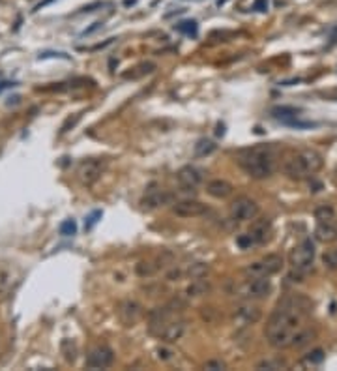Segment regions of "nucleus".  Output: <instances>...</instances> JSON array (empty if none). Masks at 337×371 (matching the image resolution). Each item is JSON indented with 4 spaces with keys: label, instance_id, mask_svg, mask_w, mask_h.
Returning <instances> with one entry per match:
<instances>
[{
    "label": "nucleus",
    "instance_id": "1",
    "mask_svg": "<svg viewBox=\"0 0 337 371\" xmlns=\"http://www.w3.org/2000/svg\"><path fill=\"white\" fill-rule=\"evenodd\" d=\"M303 317L305 315H302L296 309L277 304V308L268 319V324H266V330H264L270 345L274 349H279V351L292 347L294 334L300 330V322H302Z\"/></svg>",
    "mask_w": 337,
    "mask_h": 371
},
{
    "label": "nucleus",
    "instance_id": "2",
    "mask_svg": "<svg viewBox=\"0 0 337 371\" xmlns=\"http://www.w3.org/2000/svg\"><path fill=\"white\" fill-rule=\"evenodd\" d=\"M238 163L251 178L257 180L268 178L274 173V156L268 146H255V148L242 152Z\"/></svg>",
    "mask_w": 337,
    "mask_h": 371
},
{
    "label": "nucleus",
    "instance_id": "3",
    "mask_svg": "<svg viewBox=\"0 0 337 371\" xmlns=\"http://www.w3.org/2000/svg\"><path fill=\"white\" fill-rule=\"evenodd\" d=\"M324 165L322 156L315 150H302L298 154H292L283 163V173L291 180H305L317 171H320Z\"/></svg>",
    "mask_w": 337,
    "mask_h": 371
},
{
    "label": "nucleus",
    "instance_id": "4",
    "mask_svg": "<svg viewBox=\"0 0 337 371\" xmlns=\"http://www.w3.org/2000/svg\"><path fill=\"white\" fill-rule=\"evenodd\" d=\"M283 268V257L277 255V253H270L266 257H262L260 261L257 263L249 264L246 270H244V274L247 277H260V275H274L277 272H281Z\"/></svg>",
    "mask_w": 337,
    "mask_h": 371
},
{
    "label": "nucleus",
    "instance_id": "5",
    "mask_svg": "<svg viewBox=\"0 0 337 371\" xmlns=\"http://www.w3.org/2000/svg\"><path fill=\"white\" fill-rule=\"evenodd\" d=\"M270 291H272V283H270L268 275H260V277H249L234 292H238V296H244L247 300H251V298L268 296Z\"/></svg>",
    "mask_w": 337,
    "mask_h": 371
},
{
    "label": "nucleus",
    "instance_id": "6",
    "mask_svg": "<svg viewBox=\"0 0 337 371\" xmlns=\"http://www.w3.org/2000/svg\"><path fill=\"white\" fill-rule=\"evenodd\" d=\"M313 259H315V244L311 242V238H305L300 246H296L291 251L292 268L307 272L311 268V264H313Z\"/></svg>",
    "mask_w": 337,
    "mask_h": 371
},
{
    "label": "nucleus",
    "instance_id": "7",
    "mask_svg": "<svg viewBox=\"0 0 337 371\" xmlns=\"http://www.w3.org/2000/svg\"><path fill=\"white\" fill-rule=\"evenodd\" d=\"M258 216V204L249 197H238L230 202V218L234 221H251Z\"/></svg>",
    "mask_w": 337,
    "mask_h": 371
},
{
    "label": "nucleus",
    "instance_id": "8",
    "mask_svg": "<svg viewBox=\"0 0 337 371\" xmlns=\"http://www.w3.org/2000/svg\"><path fill=\"white\" fill-rule=\"evenodd\" d=\"M103 167H105V163L100 161V159H86L79 165L77 169V176L79 180L83 182L84 186H92L94 182H98L103 173Z\"/></svg>",
    "mask_w": 337,
    "mask_h": 371
},
{
    "label": "nucleus",
    "instance_id": "9",
    "mask_svg": "<svg viewBox=\"0 0 337 371\" xmlns=\"http://www.w3.org/2000/svg\"><path fill=\"white\" fill-rule=\"evenodd\" d=\"M114 360V354L107 345H98L88 353L86 356V367H92V369H105L112 364Z\"/></svg>",
    "mask_w": 337,
    "mask_h": 371
},
{
    "label": "nucleus",
    "instance_id": "10",
    "mask_svg": "<svg viewBox=\"0 0 337 371\" xmlns=\"http://www.w3.org/2000/svg\"><path fill=\"white\" fill-rule=\"evenodd\" d=\"M206 210V204L197 199H182V201L174 202L173 206V212L180 218H197V216H202Z\"/></svg>",
    "mask_w": 337,
    "mask_h": 371
},
{
    "label": "nucleus",
    "instance_id": "11",
    "mask_svg": "<svg viewBox=\"0 0 337 371\" xmlns=\"http://www.w3.org/2000/svg\"><path fill=\"white\" fill-rule=\"evenodd\" d=\"M176 176H178L180 186H182L185 191L195 190V188H199V186L204 182V173H202L201 169L193 167V165H185V167H182Z\"/></svg>",
    "mask_w": 337,
    "mask_h": 371
},
{
    "label": "nucleus",
    "instance_id": "12",
    "mask_svg": "<svg viewBox=\"0 0 337 371\" xmlns=\"http://www.w3.org/2000/svg\"><path fill=\"white\" fill-rule=\"evenodd\" d=\"M118 317H120L124 326H133L142 317V308L135 300H124L120 304V309H118Z\"/></svg>",
    "mask_w": 337,
    "mask_h": 371
},
{
    "label": "nucleus",
    "instance_id": "13",
    "mask_svg": "<svg viewBox=\"0 0 337 371\" xmlns=\"http://www.w3.org/2000/svg\"><path fill=\"white\" fill-rule=\"evenodd\" d=\"M260 317H262V311L257 304L244 302L234 309V319H238L244 324H255L260 320Z\"/></svg>",
    "mask_w": 337,
    "mask_h": 371
},
{
    "label": "nucleus",
    "instance_id": "14",
    "mask_svg": "<svg viewBox=\"0 0 337 371\" xmlns=\"http://www.w3.org/2000/svg\"><path fill=\"white\" fill-rule=\"evenodd\" d=\"M171 201H173V195L167 193V191L150 190L145 197H142L140 204H142V208H146V210H156V208H161V206H165V204H168Z\"/></svg>",
    "mask_w": 337,
    "mask_h": 371
},
{
    "label": "nucleus",
    "instance_id": "15",
    "mask_svg": "<svg viewBox=\"0 0 337 371\" xmlns=\"http://www.w3.org/2000/svg\"><path fill=\"white\" fill-rule=\"evenodd\" d=\"M184 332H185V322L182 319H178V317H174L173 320H168L167 324L163 326L161 334L157 337H161L163 341L167 343H174L178 341V339H182Z\"/></svg>",
    "mask_w": 337,
    "mask_h": 371
},
{
    "label": "nucleus",
    "instance_id": "16",
    "mask_svg": "<svg viewBox=\"0 0 337 371\" xmlns=\"http://www.w3.org/2000/svg\"><path fill=\"white\" fill-rule=\"evenodd\" d=\"M249 235H251V238L255 240V244H266V242L270 240V236H272V223H270V219H266V218L257 219V221L251 225Z\"/></svg>",
    "mask_w": 337,
    "mask_h": 371
},
{
    "label": "nucleus",
    "instance_id": "17",
    "mask_svg": "<svg viewBox=\"0 0 337 371\" xmlns=\"http://www.w3.org/2000/svg\"><path fill=\"white\" fill-rule=\"evenodd\" d=\"M206 191H208V195L215 197V199H227V197L232 195L234 188H232V184L227 182V180L215 178V180H210L206 184Z\"/></svg>",
    "mask_w": 337,
    "mask_h": 371
},
{
    "label": "nucleus",
    "instance_id": "18",
    "mask_svg": "<svg viewBox=\"0 0 337 371\" xmlns=\"http://www.w3.org/2000/svg\"><path fill=\"white\" fill-rule=\"evenodd\" d=\"M210 289H212V285H210V281L204 280V277H197L195 281H191L189 285H187V289H185V294L187 296H204V294H208L210 292Z\"/></svg>",
    "mask_w": 337,
    "mask_h": 371
},
{
    "label": "nucleus",
    "instance_id": "19",
    "mask_svg": "<svg viewBox=\"0 0 337 371\" xmlns=\"http://www.w3.org/2000/svg\"><path fill=\"white\" fill-rule=\"evenodd\" d=\"M154 69H156V64H154V62H140V64H137L135 67H131V72L124 73V79L145 77V75H150Z\"/></svg>",
    "mask_w": 337,
    "mask_h": 371
},
{
    "label": "nucleus",
    "instance_id": "20",
    "mask_svg": "<svg viewBox=\"0 0 337 371\" xmlns=\"http://www.w3.org/2000/svg\"><path fill=\"white\" fill-rule=\"evenodd\" d=\"M315 218L319 223H331L335 219V210L331 204H320L315 208Z\"/></svg>",
    "mask_w": 337,
    "mask_h": 371
},
{
    "label": "nucleus",
    "instance_id": "21",
    "mask_svg": "<svg viewBox=\"0 0 337 371\" xmlns=\"http://www.w3.org/2000/svg\"><path fill=\"white\" fill-rule=\"evenodd\" d=\"M315 236L320 242H331L337 238V230L331 227V223H319V227L315 230Z\"/></svg>",
    "mask_w": 337,
    "mask_h": 371
},
{
    "label": "nucleus",
    "instance_id": "22",
    "mask_svg": "<svg viewBox=\"0 0 337 371\" xmlns=\"http://www.w3.org/2000/svg\"><path fill=\"white\" fill-rule=\"evenodd\" d=\"M313 337H315V332L313 330H309V328H300V330L294 334V339H292V347H296V349H302V347H305L307 343H311L313 341Z\"/></svg>",
    "mask_w": 337,
    "mask_h": 371
},
{
    "label": "nucleus",
    "instance_id": "23",
    "mask_svg": "<svg viewBox=\"0 0 337 371\" xmlns=\"http://www.w3.org/2000/svg\"><path fill=\"white\" fill-rule=\"evenodd\" d=\"M159 270V264L152 263V261H140L137 266H135V272H137V275H140V277H150V275H154Z\"/></svg>",
    "mask_w": 337,
    "mask_h": 371
},
{
    "label": "nucleus",
    "instance_id": "24",
    "mask_svg": "<svg viewBox=\"0 0 337 371\" xmlns=\"http://www.w3.org/2000/svg\"><path fill=\"white\" fill-rule=\"evenodd\" d=\"M298 109H294V107H275L274 111H272V114H274L275 118H279L281 122L285 124L288 122V120H292V118L298 117Z\"/></svg>",
    "mask_w": 337,
    "mask_h": 371
},
{
    "label": "nucleus",
    "instance_id": "25",
    "mask_svg": "<svg viewBox=\"0 0 337 371\" xmlns=\"http://www.w3.org/2000/svg\"><path fill=\"white\" fill-rule=\"evenodd\" d=\"M213 150H215V143H213V141H210V139L197 141V145H195V156H199V157L210 156V154H212Z\"/></svg>",
    "mask_w": 337,
    "mask_h": 371
},
{
    "label": "nucleus",
    "instance_id": "26",
    "mask_svg": "<svg viewBox=\"0 0 337 371\" xmlns=\"http://www.w3.org/2000/svg\"><path fill=\"white\" fill-rule=\"evenodd\" d=\"M324 358H326L324 351H322V349H315V351H311L309 354H305L303 364L305 365H320L322 362H324Z\"/></svg>",
    "mask_w": 337,
    "mask_h": 371
},
{
    "label": "nucleus",
    "instance_id": "27",
    "mask_svg": "<svg viewBox=\"0 0 337 371\" xmlns=\"http://www.w3.org/2000/svg\"><path fill=\"white\" fill-rule=\"evenodd\" d=\"M62 353H64V358L67 362H73V360L77 358V345L71 339H64L62 341Z\"/></svg>",
    "mask_w": 337,
    "mask_h": 371
},
{
    "label": "nucleus",
    "instance_id": "28",
    "mask_svg": "<svg viewBox=\"0 0 337 371\" xmlns=\"http://www.w3.org/2000/svg\"><path fill=\"white\" fill-rule=\"evenodd\" d=\"M286 367V362L281 358H274V360H262L257 364V369H283Z\"/></svg>",
    "mask_w": 337,
    "mask_h": 371
},
{
    "label": "nucleus",
    "instance_id": "29",
    "mask_svg": "<svg viewBox=\"0 0 337 371\" xmlns=\"http://www.w3.org/2000/svg\"><path fill=\"white\" fill-rule=\"evenodd\" d=\"M208 270H210V266L204 263H195L191 264L189 270H187V275L189 277H193V280H197V277H204V275L208 274Z\"/></svg>",
    "mask_w": 337,
    "mask_h": 371
},
{
    "label": "nucleus",
    "instance_id": "30",
    "mask_svg": "<svg viewBox=\"0 0 337 371\" xmlns=\"http://www.w3.org/2000/svg\"><path fill=\"white\" fill-rule=\"evenodd\" d=\"M322 263L331 270L337 268V247H330V249H326L324 255H322Z\"/></svg>",
    "mask_w": 337,
    "mask_h": 371
},
{
    "label": "nucleus",
    "instance_id": "31",
    "mask_svg": "<svg viewBox=\"0 0 337 371\" xmlns=\"http://www.w3.org/2000/svg\"><path fill=\"white\" fill-rule=\"evenodd\" d=\"M176 30L182 34H187V36H195L197 34V22L195 21H182L176 25Z\"/></svg>",
    "mask_w": 337,
    "mask_h": 371
},
{
    "label": "nucleus",
    "instance_id": "32",
    "mask_svg": "<svg viewBox=\"0 0 337 371\" xmlns=\"http://www.w3.org/2000/svg\"><path fill=\"white\" fill-rule=\"evenodd\" d=\"M77 233V223L73 219H66L60 223V235L62 236H71Z\"/></svg>",
    "mask_w": 337,
    "mask_h": 371
},
{
    "label": "nucleus",
    "instance_id": "33",
    "mask_svg": "<svg viewBox=\"0 0 337 371\" xmlns=\"http://www.w3.org/2000/svg\"><path fill=\"white\" fill-rule=\"evenodd\" d=\"M236 244H238V247H242V249H251V246H255V240H253L251 235L247 233V235L238 236V238H236Z\"/></svg>",
    "mask_w": 337,
    "mask_h": 371
},
{
    "label": "nucleus",
    "instance_id": "34",
    "mask_svg": "<svg viewBox=\"0 0 337 371\" xmlns=\"http://www.w3.org/2000/svg\"><path fill=\"white\" fill-rule=\"evenodd\" d=\"M101 216H103V214H101V210H95V212L90 214L88 218H86V221H84V229H86V230L92 229V227L98 223V219H100Z\"/></svg>",
    "mask_w": 337,
    "mask_h": 371
},
{
    "label": "nucleus",
    "instance_id": "35",
    "mask_svg": "<svg viewBox=\"0 0 337 371\" xmlns=\"http://www.w3.org/2000/svg\"><path fill=\"white\" fill-rule=\"evenodd\" d=\"M204 369H212V371L225 369V364L221 360H208L206 364H204Z\"/></svg>",
    "mask_w": 337,
    "mask_h": 371
},
{
    "label": "nucleus",
    "instance_id": "36",
    "mask_svg": "<svg viewBox=\"0 0 337 371\" xmlns=\"http://www.w3.org/2000/svg\"><path fill=\"white\" fill-rule=\"evenodd\" d=\"M79 118H81V114H75V117H73V118H71V117L67 118L66 122L62 124V128H60V133H66L67 129H69V126H75V122H77Z\"/></svg>",
    "mask_w": 337,
    "mask_h": 371
},
{
    "label": "nucleus",
    "instance_id": "37",
    "mask_svg": "<svg viewBox=\"0 0 337 371\" xmlns=\"http://www.w3.org/2000/svg\"><path fill=\"white\" fill-rule=\"evenodd\" d=\"M157 353V358L159 360H163V362H165V360H171V356H173V353H171V351H168V349H157L156 351Z\"/></svg>",
    "mask_w": 337,
    "mask_h": 371
},
{
    "label": "nucleus",
    "instance_id": "38",
    "mask_svg": "<svg viewBox=\"0 0 337 371\" xmlns=\"http://www.w3.org/2000/svg\"><path fill=\"white\" fill-rule=\"evenodd\" d=\"M253 10H257V11H266V10H268V0H257V2L253 4Z\"/></svg>",
    "mask_w": 337,
    "mask_h": 371
},
{
    "label": "nucleus",
    "instance_id": "39",
    "mask_svg": "<svg viewBox=\"0 0 337 371\" xmlns=\"http://www.w3.org/2000/svg\"><path fill=\"white\" fill-rule=\"evenodd\" d=\"M101 25H103V22H100V21L94 22V25H92V27H90V28H86V30H84L83 34H84V36H86V34H92V32H94V30H98V28H100Z\"/></svg>",
    "mask_w": 337,
    "mask_h": 371
},
{
    "label": "nucleus",
    "instance_id": "40",
    "mask_svg": "<svg viewBox=\"0 0 337 371\" xmlns=\"http://www.w3.org/2000/svg\"><path fill=\"white\" fill-rule=\"evenodd\" d=\"M180 275H182V272H180V270H171V272L167 274V277H168V280H178Z\"/></svg>",
    "mask_w": 337,
    "mask_h": 371
},
{
    "label": "nucleus",
    "instance_id": "41",
    "mask_svg": "<svg viewBox=\"0 0 337 371\" xmlns=\"http://www.w3.org/2000/svg\"><path fill=\"white\" fill-rule=\"evenodd\" d=\"M17 83H10V81H2L0 83V90H4V88H10V86H15Z\"/></svg>",
    "mask_w": 337,
    "mask_h": 371
}]
</instances>
